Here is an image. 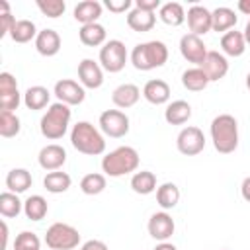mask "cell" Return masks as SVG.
Returning <instances> with one entry per match:
<instances>
[{
  "mask_svg": "<svg viewBox=\"0 0 250 250\" xmlns=\"http://www.w3.org/2000/svg\"><path fill=\"white\" fill-rule=\"evenodd\" d=\"M21 102L18 80L10 72L0 74V111H14Z\"/></svg>",
  "mask_w": 250,
  "mask_h": 250,
  "instance_id": "obj_10",
  "label": "cell"
},
{
  "mask_svg": "<svg viewBox=\"0 0 250 250\" xmlns=\"http://www.w3.org/2000/svg\"><path fill=\"white\" fill-rule=\"evenodd\" d=\"M100 16H102V4L98 0H84V2H78L74 8V20L80 21L82 25L98 23Z\"/></svg>",
  "mask_w": 250,
  "mask_h": 250,
  "instance_id": "obj_22",
  "label": "cell"
},
{
  "mask_svg": "<svg viewBox=\"0 0 250 250\" xmlns=\"http://www.w3.org/2000/svg\"><path fill=\"white\" fill-rule=\"evenodd\" d=\"M78 80L84 88L96 90L104 84V70L102 66L92 59H82L78 62Z\"/></svg>",
  "mask_w": 250,
  "mask_h": 250,
  "instance_id": "obj_14",
  "label": "cell"
},
{
  "mask_svg": "<svg viewBox=\"0 0 250 250\" xmlns=\"http://www.w3.org/2000/svg\"><path fill=\"white\" fill-rule=\"evenodd\" d=\"M238 10L242 14H246V16H250V0H240L238 2Z\"/></svg>",
  "mask_w": 250,
  "mask_h": 250,
  "instance_id": "obj_46",
  "label": "cell"
},
{
  "mask_svg": "<svg viewBox=\"0 0 250 250\" xmlns=\"http://www.w3.org/2000/svg\"><path fill=\"white\" fill-rule=\"evenodd\" d=\"M168 61V47L162 41H145L133 47L131 51V62L137 70H152L164 66Z\"/></svg>",
  "mask_w": 250,
  "mask_h": 250,
  "instance_id": "obj_2",
  "label": "cell"
},
{
  "mask_svg": "<svg viewBox=\"0 0 250 250\" xmlns=\"http://www.w3.org/2000/svg\"><path fill=\"white\" fill-rule=\"evenodd\" d=\"M21 123L20 117L14 111H0V135L6 139H12L20 133Z\"/></svg>",
  "mask_w": 250,
  "mask_h": 250,
  "instance_id": "obj_38",
  "label": "cell"
},
{
  "mask_svg": "<svg viewBox=\"0 0 250 250\" xmlns=\"http://www.w3.org/2000/svg\"><path fill=\"white\" fill-rule=\"evenodd\" d=\"M6 244H8V225L2 221V250H6Z\"/></svg>",
  "mask_w": 250,
  "mask_h": 250,
  "instance_id": "obj_47",
  "label": "cell"
},
{
  "mask_svg": "<svg viewBox=\"0 0 250 250\" xmlns=\"http://www.w3.org/2000/svg\"><path fill=\"white\" fill-rule=\"evenodd\" d=\"M242 35H244V41H246V43H250V21L246 23V27H244Z\"/></svg>",
  "mask_w": 250,
  "mask_h": 250,
  "instance_id": "obj_49",
  "label": "cell"
},
{
  "mask_svg": "<svg viewBox=\"0 0 250 250\" xmlns=\"http://www.w3.org/2000/svg\"><path fill=\"white\" fill-rule=\"evenodd\" d=\"M240 193H242V197H244V199L250 203V176L242 180V186H240Z\"/></svg>",
  "mask_w": 250,
  "mask_h": 250,
  "instance_id": "obj_45",
  "label": "cell"
},
{
  "mask_svg": "<svg viewBox=\"0 0 250 250\" xmlns=\"http://www.w3.org/2000/svg\"><path fill=\"white\" fill-rule=\"evenodd\" d=\"M105 8L113 14H121V12H127L131 8V0H105L104 2Z\"/></svg>",
  "mask_w": 250,
  "mask_h": 250,
  "instance_id": "obj_41",
  "label": "cell"
},
{
  "mask_svg": "<svg viewBox=\"0 0 250 250\" xmlns=\"http://www.w3.org/2000/svg\"><path fill=\"white\" fill-rule=\"evenodd\" d=\"M139 98H141V90L135 84H121L111 92V102L121 109L133 107L139 102Z\"/></svg>",
  "mask_w": 250,
  "mask_h": 250,
  "instance_id": "obj_21",
  "label": "cell"
},
{
  "mask_svg": "<svg viewBox=\"0 0 250 250\" xmlns=\"http://www.w3.org/2000/svg\"><path fill=\"white\" fill-rule=\"evenodd\" d=\"M143 98L152 105H162L170 100V86L160 78H152L143 88Z\"/></svg>",
  "mask_w": 250,
  "mask_h": 250,
  "instance_id": "obj_19",
  "label": "cell"
},
{
  "mask_svg": "<svg viewBox=\"0 0 250 250\" xmlns=\"http://www.w3.org/2000/svg\"><path fill=\"white\" fill-rule=\"evenodd\" d=\"M201 68L207 74L209 82H217V80H221V78L227 76V72H229V61H227V57L223 53L209 51L207 57H205V61H203V64H201Z\"/></svg>",
  "mask_w": 250,
  "mask_h": 250,
  "instance_id": "obj_17",
  "label": "cell"
},
{
  "mask_svg": "<svg viewBox=\"0 0 250 250\" xmlns=\"http://www.w3.org/2000/svg\"><path fill=\"white\" fill-rule=\"evenodd\" d=\"M191 117V105L186 100H176L166 105L164 109V119L170 125H184Z\"/></svg>",
  "mask_w": 250,
  "mask_h": 250,
  "instance_id": "obj_23",
  "label": "cell"
},
{
  "mask_svg": "<svg viewBox=\"0 0 250 250\" xmlns=\"http://www.w3.org/2000/svg\"><path fill=\"white\" fill-rule=\"evenodd\" d=\"M18 20L8 12V14H0V37H4V35H10V31H12V27H14V23H16Z\"/></svg>",
  "mask_w": 250,
  "mask_h": 250,
  "instance_id": "obj_42",
  "label": "cell"
},
{
  "mask_svg": "<svg viewBox=\"0 0 250 250\" xmlns=\"http://www.w3.org/2000/svg\"><path fill=\"white\" fill-rule=\"evenodd\" d=\"M55 96L59 98L61 104H66V105H80L86 98V92H84V86L70 80V78H62L55 84Z\"/></svg>",
  "mask_w": 250,
  "mask_h": 250,
  "instance_id": "obj_12",
  "label": "cell"
},
{
  "mask_svg": "<svg viewBox=\"0 0 250 250\" xmlns=\"http://www.w3.org/2000/svg\"><path fill=\"white\" fill-rule=\"evenodd\" d=\"M246 88H248V90H250V72H248V74H246Z\"/></svg>",
  "mask_w": 250,
  "mask_h": 250,
  "instance_id": "obj_50",
  "label": "cell"
},
{
  "mask_svg": "<svg viewBox=\"0 0 250 250\" xmlns=\"http://www.w3.org/2000/svg\"><path fill=\"white\" fill-rule=\"evenodd\" d=\"M176 146L186 156H195L205 148V137L199 127H184L176 137Z\"/></svg>",
  "mask_w": 250,
  "mask_h": 250,
  "instance_id": "obj_9",
  "label": "cell"
},
{
  "mask_svg": "<svg viewBox=\"0 0 250 250\" xmlns=\"http://www.w3.org/2000/svg\"><path fill=\"white\" fill-rule=\"evenodd\" d=\"M31 182H33V178H31V174L25 168H14L6 176V188L12 193L27 191V188H31Z\"/></svg>",
  "mask_w": 250,
  "mask_h": 250,
  "instance_id": "obj_26",
  "label": "cell"
},
{
  "mask_svg": "<svg viewBox=\"0 0 250 250\" xmlns=\"http://www.w3.org/2000/svg\"><path fill=\"white\" fill-rule=\"evenodd\" d=\"M211 141L217 152L230 154L238 146V121L230 113H221L211 121Z\"/></svg>",
  "mask_w": 250,
  "mask_h": 250,
  "instance_id": "obj_1",
  "label": "cell"
},
{
  "mask_svg": "<svg viewBox=\"0 0 250 250\" xmlns=\"http://www.w3.org/2000/svg\"><path fill=\"white\" fill-rule=\"evenodd\" d=\"M146 229H148V234H150L154 240L166 242V240L174 234V230H176V223H174V219H172L166 211H160V213L150 215Z\"/></svg>",
  "mask_w": 250,
  "mask_h": 250,
  "instance_id": "obj_13",
  "label": "cell"
},
{
  "mask_svg": "<svg viewBox=\"0 0 250 250\" xmlns=\"http://www.w3.org/2000/svg\"><path fill=\"white\" fill-rule=\"evenodd\" d=\"M47 211H49V205H47V201H45L43 195H37L35 193V195H29L23 201V213H25V217L29 221H41V219H45Z\"/></svg>",
  "mask_w": 250,
  "mask_h": 250,
  "instance_id": "obj_33",
  "label": "cell"
},
{
  "mask_svg": "<svg viewBox=\"0 0 250 250\" xmlns=\"http://www.w3.org/2000/svg\"><path fill=\"white\" fill-rule=\"evenodd\" d=\"M35 49L43 57H55L61 51V35L51 27L41 29L35 37Z\"/></svg>",
  "mask_w": 250,
  "mask_h": 250,
  "instance_id": "obj_18",
  "label": "cell"
},
{
  "mask_svg": "<svg viewBox=\"0 0 250 250\" xmlns=\"http://www.w3.org/2000/svg\"><path fill=\"white\" fill-rule=\"evenodd\" d=\"M14 250H41V240L31 230H21L14 240Z\"/></svg>",
  "mask_w": 250,
  "mask_h": 250,
  "instance_id": "obj_39",
  "label": "cell"
},
{
  "mask_svg": "<svg viewBox=\"0 0 250 250\" xmlns=\"http://www.w3.org/2000/svg\"><path fill=\"white\" fill-rule=\"evenodd\" d=\"M158 18L162 20V23L178 27L186 21V12H184V6L180 2H166V4L160 6Z\"/></svg>",
  "mask_w": 250,
  "mask_h": 250,
  "instance_id": "obj_27",
  "label": "cell"
},
{
  "mask_svg": "<svg viewBox=\"0 0 250 250\" xmlns=\"http://www.w3.org/2000/svg\"><path fill=\"white\" fill-rule=\"evenodd\" d=\"M180 53L188 62H193V64L201 66L209 51H207V47H205L201 37H197L193 33H186L180 39Z\"/></svg>",
  "mask_w": 250,
  "mask_h": 250,
  "instance_id": "obj_11",
  "label": "cell"
},
{
  "mask_svg": "<svg viewBox=\"0 0 250 250\" xmlns=\"http://www.w3.org/2000/svg\"><path fill=\"white\" fill-rule=\"evenodd\" d=\"M160 6H162L160 0H137V2H135V8L145 10V12H152V14H154V10L160 8Z\"/></svg>",
  "mask_w": 250,
  "mask_h": 250,
  "instance_id": "obj_43",
  "label": "cell"
},
{
  "mask_svg": "<svg viewBox=\"0 0 250 250\" xmlns=\"http://www.w3.org/2000/svg\"><path fill=\"white\" fill-rule=\"evenodd\" d=\"M154 250H178V248L174 244H170V242H160V244L154 246Z\"/></svg>",
  "mask_w": 250,
  "mask_h": 250,
  "instance_id": "obj_48",
  "label": "cell"
},
{
  "mask_svg": "<svg viewBox=\"0 0 250 250\" xmlns=\"http://www.w3.org/2000/svg\"><path fill=\"white\" fill-rule=\"evenodd\" d=\"M70 143L72 146L88 156H98L105 150V139L90 121H78L70 131Z\"/></svg>",
  "mask_w": 250,
  "mask_h": 250,
  "instance_id": "obj_3",
  "label": "cell"
},
{
  "mask_svg": "<svg viewBox=\"0 0 250 250\" xmlns=\"http://www.w3.org/2000/svg\"><path fill=\"white\" fill-rule=\"evenodd\" d=\"M221 49L229 57H240L246 51V41H244L242 31L232 29V31L223 33V37H221Z\"/></svg>",
  "mask_w": 250,
  "mask_h": 250,
  "instance_id": "obj_25",
  "label": "cell"
},
{
  "mask_svg": "<svg viewBox=\"0 0 250 250\" xmlns=\"http://www.w3.org/2000/svg\"><path fill=\"white\" fill-rule=\"evenodd\" d=\"M186 20H188V25H189V31L197 37L205 35L211 31V12L205 8V6H199V4H193L188 14H186Z\"/></svg>",
  "mask_w": 250,
  "mask_h": 250,
  "instance_id": "obj_15",
  "label": "cell"
},
{
  "mask_svg": "<svg viewBox=\"0 0 250 250\" xmlns=\"http://www.w3.org/2000/svg\"><path fill=\"white\" fill-rule=\"evenodd\" d=\"M21 211H23V203L20 201L18 193H12V191L0 193V213H2V217L12 219V217H18Z\"/></svg>",
  "mask_w": 250,
  "mask_h": 250,
  "instance_id": "obj_36",
  "label": "cell"
},
{
  "mask_svg": "<svg viewBox=\"0 0 250 250\" xmlns=\"http://www.w3.org/2000/svg\"><path fill=\"white\" fill-rule=\"evenodd\" d=\"M105 176L104 174H98V172H90L86 174L82 180H80V189L82 193L86 195H98L105 189Z\"/></svg>",
  "mask_w": 250,
  "mask_h": 250,
  "instance_id": "obj_37",
  "label": "cell"
},
{
  "mask_svg": "<svg viewBox=\"0 0 250 250\" xmlns=\"http://www.w3.org/2000/svg\"><path fill=\"white\" fill-rule=\"evenodd\" d=\"M37 160H39V166H41L43 170L55 172V170L62 168V164L66 162V150H64L61 145L51 143V145H47V146H43V148L39 150Z\"/></svg>",
  "mask_w": 250,
  "mask_h": 250,
  "instance_id": "obj_16",
  "label": "cell"
},
{
  "mask_svg": "<svg viewBox=\"0 0 250 250\" xmlns=\"http://www.w3.org/2000/svg\"><path fill=\"white\" fill-rule=\"evenodd\" d=\"M70 105L55 102L49 105V109L43 113L41 121H39V129L41 135L49 141H57L62 139L68 131V123H70Z\"/></svg>",
  "mask_w": 250,
  "mask_h": 250,
  "instance_id": "obj_4",
  "label": "cell"
},
{
  "mask_svg": "<svg viewBox=\"0 0 250 250\" xmlns=\"http://www.w3.org/2000/svg\"><path fill=\"white\" fill-rule=\"evenodd\" d=\"M178 201H180V189L176 184L166 182L156 188V203L162 209H174L178 205Z\"/></svg>",
  "mask_w": 250,
  "mask_h": 250,
  "instance_id": "obj_32",
  "label": "cell"
},
{
  "mask_svg": "<svg viewBox=\"0 0 250 250\" xmlns=\"http://www.w3.org/2000/svg\"><path fill=\"white\" fill-rule=\"evenodd\" d=\"M182 84H184V88L189 90V92H201V90L207 88L209 78H207V74L203 72L201 66H193V68L184 70V74H182Z\"/></svg>",
  "mask_w": 250,
  "mask_h": 250,
  "instance_id": "obj_30",
  "label": "cell"
},
{
  "mask_svg": "<svg viewBox=\"0 0 250 250\" xmlns=\"http://www.w3.org/2000/svg\"><path fill=\"white\" fill-rule=\"evenodd\" d=\"M37 8L41 10L43 16L55 20V18L64 14L66 4H64V0H37Z\"/></svg>",
  "mask_w": 250,
  "mask_h": 250,
  "instance_id": "obj_40",
  "label": "cell"
},
{
  "mask_svg": "<svg viewBox=\"0 0 250 250\" xmlns=\"http://www.w3.org/2000/svg\"><path fill=\"white\" fill-rule=\"evenodd\" d=\"M131 189L135 193H141V195H148L156 189V176L148 170H141V172H135L133 178H131Z\"/></svg>",
  "mask_w": 250,
  "mask_h": 250,
  "instance_id": "obj_31",
  "label": "cell"
},
{
  "mask_svg": "<svg viewBox=\"0 0 250 250\" xmlns=\"http://www.w3.org/2000/svg\"><path fill=\"white\" fill-rule=\"evenodd\" d=\"M78 37L80 41L86 45V47H100V45H105V27L102 23H88V25H82L80 31H78Z\"/></svg>",
  "mask_w": 250,
  "mask_h": 250,
  "instance_id": "obj_28",
  "label": "cell"
},
{
  "mask_svg": "<svg viewBox=\"0 0 250 250\" xmlns=\"http://www.w3.org/2000/svg\"><path fill=\"white\" fill-rule=\"evenodd\" d=\"M45 244L51 250H72L80 244V232L66 223H53L47 229Z\"/></svg>",
  "mask_w": 250,
  "mask_h": 250,
  "instance_id": "obj_6",
  "label": "cell"
},
{
  "mask_svg": "<svg viewBox=\"0 0 250 250\" xmlns=\"http://www.w3.org/2000/svg\"><path fill=\"white\" fill-rule=\"evenodd\" d=\"M100 62L102 68L107 72H119L125 68L127 62V49L125 43L119 39H109L105 45L100 49Z\"/></svg>",
  "mask_w": 250,
  "mask_h": 250,
  "instance_id": "obj_7",
  "label": "cell"
},
{
  "mask_svg": "<svg viewBox=\"0 0 250 250\" xmlns=\"http://www.w3.org/2000/svg\"><path fill=\"white\" fill-rule=\"evenodd\" d=\"M37 33L39 31H37V27H35V23L31 20H18L14 23L12 31H10V37L16 43H29L31 39L37 37Z\"/></svg>",
  "mask_w": 250,
  "mask_h": 250,
  "instance_id": "obj_35",
  "label": "cell"
},
{
  "mask_svg": "<svg viewBox=\"0 0 250 250\" xmlns=\"http://www.w3.org/2000/svg\"><path fill=\"white\" fill-rule=\"evenodd\" d=\"M49 100H51V94H49V90H47L45 86H29V88L25 90V94H23V104H25V107H27V109H33V111L47 107Z\"/></svg>",
  "mask_w": 250,
  "mask_h": 250,
  "instance_id": "obj_29",
  "label": "cell"
},
{
  "mask_svg": "<svg viewBox=\"0 0 250 250\" xmlns=\"http://www.w3.org/2000/svg\"><path fill=\"white\" fill-rule=\"evenodd\" d=\"M238 18L234 14V10L227 8V6H221V8H215L211 12V29L217 31V33H227L230 31L234 25H236Z\"/></svg>",
  "mask_w": 250,
  "mask_h": 250,
  "instance_id": "obj_20",
  "label": "cell"
},
{
  "mask_svg": "<svg viewBox=\"0 0 250 250\" xmlns=\"http://www.w3.org/2000/svg\"><path fill=\"white\" fill-rule=\"evenodd\" d=\"M100 131L111 139H121L129 133V117L119 109H105L100 115Z\"/></svg>",
  "mask_w": 250,
  "mask_h": 250,
  "instance_id": "obj_8",
  "label": "cell"
},
{
  "mask_svg": "<svg viewBox=\"0 0 250 250\" xmlns=\"http://www.w3.org/2000/svg\"><path fill=\"white\" fill-rule=\"evenodd\" d=\"M139 152L133 146H117L115 150L107 152L102 158V170L105 172V176L111 178H119L125 174H131L139 168Z\"/></svg>",
  "mask_w": 250,
  "mask_h": 250,
  "instance_id": "obj_5",
  "label": "cell"
},
{
  "mask_svg": "<svg viewBox=\"0 0 250 250\" xmlns=\"http://www.w3.org/2000/svg\"><path fill=\"white\" fill-rule=\"evenodd\" d=\"M72 180L66 172H61V170H55V172H49L45 178H43V188L49 191V193H62L70 188Z\"/></svg>",
  "mask_w": 250,
  "mask_h": 250,
  "instance_id": "obj_34",
  "label": "cell"
},
{
  "mask_svg": "<svg viewBox=\"0 0 250 250\" xmlns=\"http://www.w3.org/2000/svg\"><path fill=\"white\" fill-rule=\"evenodd\" d=\"M156 23V16L152 12H145V10H139V8H133L129 14H127V25L133 29V31H139V33H145V31H150Z\"/></svg>",
  "mask_w": 250,
  "mask_h": 250,
  "instance_id": "obj_24",
  "label": "cell"
},
{
  "mask_svg": "<svg viewBox=\"0 0 250 250\" xmlns=\"http://www.w3.org/2000/svg\"><path fill=\"white\" fill-rule=\"evenodd\" d=\"M80 250H107V244L102 240H88L80 246Z\"/></svg>",
  "mask_w": 250,
  "mask_h": 250,
  "instance_id": "obj_44",
  "label": "cell"
}]
</instances>
